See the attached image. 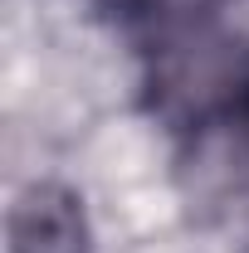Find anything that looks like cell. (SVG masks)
<instances>
[{
  "label": "cell",
  "instance_id": "obj_1",
  "mask_svg": "<svg viewBox=\"0 0 249 253\" xmlns=\"http://www.w3.org/2000/svg\"><path fill=\"white\" fill-rule=\"evenodd\" d=\"M10 253H88L78 195L63 185H30L10 214Z\"/></svg>",
  "mask_w": 249,
  "mask_h": 253
},
{
  "label": "cell",
  "instance_id": "obj_2",
  "mask_svg": "<svg viewBox=\"0 0 249 253\" xmlns=\"http://www.w3.org/2000/svg\"><path fill=\"white\" fill-rule=\"evenodd\" d=\"M142 15H156V20H190V15H210L230 0H132Z\"/></svg>",
  "mask_w": 249,
  "mask_h": 253
},
{
  "label": "cell",
  "instance_id": "obj_3",
  "mask_svg": "<svg viewBox=\"0 0 249 253\" xmlns=\"http://www.w3.org/2000/svg\"><path fill=\"white\" fill-rule=\"evenodd\" d=\"M245 117H249V78H245Z\"/></svg>",
  "mask_w": 249,
  "mask_h": 253
}]
</instances>
